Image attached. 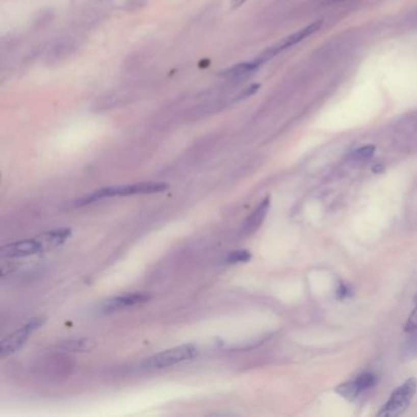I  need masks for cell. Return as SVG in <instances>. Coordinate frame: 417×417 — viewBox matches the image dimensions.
<instances>
[{
	"label": "cell",
	"mask_w": 417,
	"mask_h": 417,
	"mask_svg": "<svg viewBox=\"0 0 417 417\" xmlns=\"http://www.w3.org/2000/svg\"><path fill=\"white\" fill-rule=\"evenodd\" d=\"M70 235H71L70 229L50 230L29 240H21L5 245L0 250V254L5 258H17V257L47 252L63 245L66 239L70 238Z\"/></svg>",
	"instance_id": "6da1fadb"
},
{
	"label": "cell",
	"mask_w": 417,
	"mask_h": 417,
	"mask_svg": "<svg viewBox=\"0 0 417 417\" xmlns=\"http://www.w3.org/2000/svg\"><path fill=\"white\" fill-rule=\"evenodd\" d=\"M168 189V185L164 183H139L127 186H113V188H104L92 192L90 196L81 198L76 202V206L81 207L86 204H91L103 198L116 197V196H133V195H153L158 192H163Z\"/></svg>",
	"instance_id": "7a4b0ae2"
},
{
	"label": "cell",
	"mask_w": 417,
	"mask_h": 417,
	"mask_svg": "<svg viewBox=\"0 0 417 417\" xmlns=\"http://www.w3.org/2000/svg\"><path fill=\"white\" fill-rule=\"evenodd\" d=\"M417 390V379L410 378L405 383L398 387L390 395L389 400L384 404L381 411L378 412L379 417H395L399 416L409 407L413 395Z\"/></svg>",
	"instance_id": "3957f363"
},
{
	"label": "cell",
	"mask_w": 417,
	"mask_h": 417,
	"mask_svg": "<svg viewBox=\"0 0 417 417\" xmlns=\"http://www.w3.org/2000/svg\"><path fill=\"white\" fill-rule=\"evenodd\" d=\"M197 354L198 350L195 345H181L147 358L143 362V367L148 370L167 369L184 361L192 360L197 356Z\"/></svg>",
	"instance_id": "277c9868"
},
{
	"label": "cell",
	"mask_w": 417,
	"mask_h": 417,
	"mask_svg": "<svg viewBox=\"0 0 417 417\" xmlns=\"http://www.w3.org/2000/svg\"><path fill=\"white\" fill-rule=\"evenodd\" d=\"M44 321L45 320L43 317L31 318L26 324H23L22 327L18 328L16 332H14L9 336H6V338L0 343V356L4 358L6 356H9V355L14 354L15 351L18 350V349L22 348V345L26 343V340L29 339L31 334L35 332L36 329L41 328L43 326V323H44Z\"/></svg>",
	"instance_id": "5b68a950"
},
{
	"label": "cell",
	"mask_w": 417,
	"mask_h": 417,
	"mask_svg": "<svg viewBox=\"0 0 417 417\" xmlns=\"http://www.w3.org/2000/svg\"><path fill=\"white\" fill-rule=\"evenodd\" d=\"M321 26H322V21H316V22L311 23V24H309V26L305 27V29L297 31V32L293 33V35H291V36L286 37V38H284L283 41L279 43L278 45H275V47L268 49V50H267L266 53L263 54L262 57L259 58V59L262 60L263 63H265L266 60L271 59L272 57H274L275 54H278V53H280V51H283L284 49H288V48L293 47V45H295V44H297V43H300L301 41H303V39H305V38H307L308 36L314 35L316 31H318V30L321 29Z\"/></svg>",
	"instance_id": "8992f818"
},
{
	"label": "cell",
	"mask_w": 417,
	"mask_h": 417,
	"mask_svg": "<svg viewBox=\"0 0 417 417\" xmlns=\"http://www.w3.org/2000/svg\"><path fill=\"white\" fill-rule=\"evenodd\" d=\"M149 300L148 294H130V295L113 297V299L106 300L100 306V311L103 314H113V312L120 311L131 306L140 305Z\"/></svg>",
	"instance_id": "52a82bcc"
},
{
	"label": "cell",
	"mask_w": 417,
	"mask_h": 417,
	"mask_svg": "<svg viewBox=\"0 0 417 417\" xmlns=\"http://www.w3.org/2000/svg\"><path fill=\"white\" fill-rule=\"evenodd\" d=\"M269 206H271V200H269V197L265 198V200L260 202L259 206L252 212V214H251V216L246 219V222H245L244 228L241 230L242 235L247 236L253 234V232L262 225L263 220H265L267 213H268Z\"/></svg>",
	"instance_id": "ba28073f"
},
{
	"label": "cell",
	"mask_w": 417,
	"mask_h": 417,
	"mask_svg": "<svg viewBox=\"0 0 417 417\" xmlns=\"http://www.w3.org/2000/svg\"><path fill=\"white\" fill-rule=\"evenodd\" d=\"M262 63L263 61L258 58V59L250 61V63L240 64V65L232 67V69H229L228 71L224 72V75L230 76V77H241V76H246L248 73L256 71V69H258Z\"/></svg>",
	"instance_id": "9c48e42d"
},
{
	"label": "cell",
	"mask_w": 417,
	"mask_h": 417,
	"mask_svg": "<svg viewBox=\"0 0 417 417\" xmlns=\"http://www.w3.org/2000/svg\"><path fill=\"white\" fill-rule=\"evenodd\" d=\"M335 392L338 394L342 395L343 398H345V399L348 400H354L355 398H357V395L361 393V389L358 387L356 379L355 381H350V382H346V383H343V384H340L336 387Z\"/></svg>",
	"instance_id": "30bf717a"
},
{
	"label": "cell",
	"mask_w": 417,
	"mask_h": 417,
	"mask_svg": "<svg viewBox=\"0 0 417 417\" xmlns=\"http://www.w3.org/2000/svg\"><path fill=\"white\" fill-rule=\"evenodd\" d=\"M251 253L248 252L247 250H236L232 251L231 253L229 254L228 258H226V262L229 265H235V263H245L248 262L251 259Z\"/></svg>",
	"instance_id": "8fae6325"
},
{
	"label": "cell",
	"mask_w": 417,
	"mask_h": 417,
	"mask_svg": "<svg viewBox=\"0 0 417 417\" xmlns=\"http://www.w3.org/2000/svg\"><path fill=\"white\" fill-rule=\"evenodd\" d=\"M375 146H363L361 147V148L356 149V151L351 152L350 154V159L352 161H364V159H369L372 157L373 154H375Z\"/></svg>",
	"instance_id": "7c38bea8"
},
{
	"label": "cell",
	"mask_w": 417,
	"mask_h": 417,
	"mask_svg": "<svg viewBox=\"0 0 417 417\" xmlns=\"http://www.w3.org/2000/svg\"><path fill=\"white\" fill-rule=\"evenodd\" d=\"M356 382H357L358 387H360L361 390H364V389L372 387V385L375 384L376 377L373 376L372 373H363V375L357 377Z\"/></svg>",
	"instance_id": "4fadbf2b"
},
{
	"label": "cell",
	"mask_w": 417,
	"mask_h": 417,
	"mask_svg": "<svg viewBox=\"0 0 417 417\" xmlns=\"http://www.w3.org/2000/svg\"><path fill=\"white\" fill-rule=\"evenodd\" d=\"M415 330H417V306L410 315L405 326V332H415Z\"/></svg>",
	"instance_id": "5bb4252c"
},
{
	"label": "cell",
	"mask_w": 417,
	"mask_h": 417,
	"mask_svg": "<svg viewBox=\"0 0 417 417\" xmlns=\"http://www.w3.org/2000/svg\"><path fill=\"white\" fill-rule=\"evenodd\" d=\"M246 2V0H231V6L232 9H238L240 8V6L244 4V3Z\"/></svg>",
	"instance_id": "9a60e30c"
}]
</instances>
